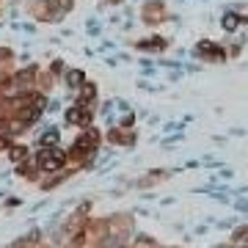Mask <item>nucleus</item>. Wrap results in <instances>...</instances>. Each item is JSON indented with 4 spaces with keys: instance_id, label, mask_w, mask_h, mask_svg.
Listing matches in <instances>:
<instances>
[{
    "instance_id": "nucleus-1",
    "label": "nucleus",
    "mask_w": 248,
    "mask_h": 248,
    "mask_svg": "<svg viewBox=\"0 0 248 248\" xmlns=\"http://www.w3.org/2000/svg\"><path fill=\"white\" fill-rule=\"evenodd\" d=\"M61 163H63V152H61V149L42 152V155H39V166H42L45 171H55Z\"/></svg>"
},
{
    "instance_id": "nucleus-2",
    "label": "nucleus",
    "mask_w": 248,
    "mask_h": 248,
    "mask_svg": "<svg viewBox=\"0 0 248 248\" xmlns=\"http://www.w3.org/2000/svg\"><path fill=\"white\" fill-rule=\"evenodd\" d=\"M42 143H58V133H55V130H47V135H42Z\"/></svg>"
},
{
    "instance_id": "nucleus-3",
    "label": "nucleus",
    "mask_w": 248,
    "mask_h": 248,
    "mask_svg": "<svg viewBox=\"0 0 248 248\" xmlns=\"http://www.w3.org/2000/svg\"><path fill=\"white\" fill-rule=\"evenodd\" d=\"M223 28H237V17H234V14H229V17H223Z\"/></svg>"
},
{
    "instance_id": "nucleus-4",
    "label": "nucleus",
    "mask_w": 248,
    "mask_h": 248,
    "mask_svg": "<svg viewBox=\"0 0 248 248\" xmlns=\"http://www.w3.org/2000/svg\"><path fill=\"white\" fill-rule=\"evenodd\" d=\"M22 155H25V149H19V146H17V149L11 152V160H19V157H22Z\"/></svg>"
},
{
    "instance_id": "nucleus-5",
    "label": "nucleus",
    "mask_w": 248,
    "mask_h": 248,
    "mask_svg": "<svg viewBox=\"0 0 248 248\" xmlns=\"http://www.w3.org/2000/svg\"><path fill=\"white\" fill-rule=\"evenodd\" d=\"M240 248H248V246H240Z\"/></svg>"
}]
</instances>
